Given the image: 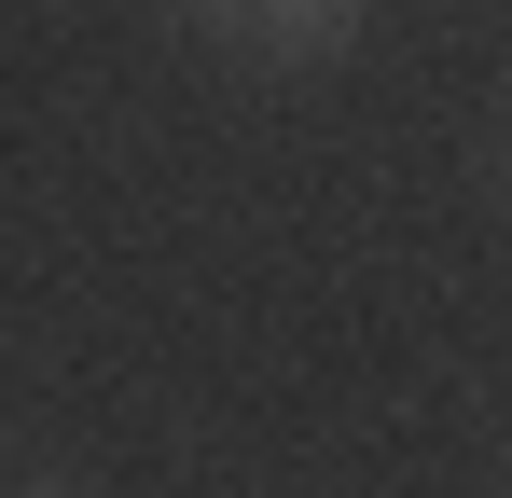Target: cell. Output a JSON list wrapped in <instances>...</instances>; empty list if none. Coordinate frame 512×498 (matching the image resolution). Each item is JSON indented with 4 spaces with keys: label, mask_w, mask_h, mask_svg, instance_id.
<instances>
[{
    "label": "cell",
    "mask_w": 512,
    "mask_h": 498,
    "mask_svg": "<svg viewBox=\"0 0 512 498\" xmlns=\"http://www.w3.org/2000/svg\"><path fill=\"white\" fill-rule=\"evenodd\" d=\"M208 42H236V56H263V70H319V56H346L360 42V14L374 0H180Z\"/></svg>",
    "instance_id": "cell-1"
},
{
    "label": "cell",
    "mask_w": 512,
    "mask_h": 498,
    "mask_svg": "<svg viewBox=\"0 0 512 498\" xmlns=\"http://www.w3.org/2000/svg\"><path fill=\"white\" fill-rule=\"evenodd\" d=\"M28 498H84V485H28Z\"/></svg>",
    "instance_id": "cell-2"
}]
</instances>
